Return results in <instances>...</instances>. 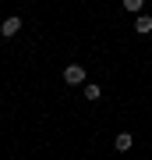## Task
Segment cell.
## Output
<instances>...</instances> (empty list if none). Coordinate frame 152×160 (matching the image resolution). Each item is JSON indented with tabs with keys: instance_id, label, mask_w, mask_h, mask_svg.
Here are the masks:
<instances>
[{
	"instance_id": "8992f818",
	"label": "cell",
	"mask_w": 152,
	"mask_h": 160,
	"mask_svg": "<svg viewBox=\"0 0 152 160\" xmlns=\"http://www.w3.org/2000/svg\"><path fill=\"white\" fill-rule=\"evenodd\" d=\"M141 7H145V0H124V11L131 14H141Z\"/></svg>"
},
{
	"instance_id": "5b68a950",
	"label": "cell",
	"mask_w": 152,
	"mask_h": 160,
	"mask_svg": "<svg viewBox=\"0 0 152 160\" xmlns=\"http://www.w3.org/2000/svg\"><path fill=\"white\" fill-rule=\"evenodd\" d=\"M135 32L138 36H149L152 32V18L149 14H135Z\"/></svg>"
},
{
	"instance_id": "7a4b0ae2",
	"label": "cell",
	"mask_w": 152,
	"mask_h": 160,
	"mask_svg": "<svg viewBox=\"0 0 152 160\" xmlns=\"http://www.w3.org/2000/svg\"><path fill=\"white\" fill-rule=\"evenodd\" d=\"M64 82L67 86H85V68L81 64H67L64 68Z\"/></svg>"
},
{
	"instance_id": "3957f363",
	"label": "cell",
	"mask_w": 152,
	"mask_h": 160,
	"mask_svg": "<svg viewBox=\"0 0 152 160\" xmlns=\"http://www.w3.org/2000/svg\"><path fill=\"white\" fill-rule=\"evenodd\" d=\"M81 92H85V100H89V103H99V100H103V86H99V82H85Z\"/></svg>"
},
{
	"instance_id": "277c9868",
	"label": "cell",
	"mask_w": 152,
	"mask_h": 160,
	"mask_svg": "<svg viewBox=\"0 0 152 160\" xmlns=\"http://www.w3.org/2000/svg\"><path fill=\"white\" fill-rule=\"evenodd\" d=\"M131 146H135V135H131V132H120V135L113 139V149H117V153H127Z\"/></svg>"
},
{
	"instance_id": "6da1fadb",
	"label": "cell",
	"mask_w": 152,
	"mask_h": 160,
	"mask_svg": "<svg viewBox=\"0 0 152 160\" xmlns=\"http://www.w3.org/2000/svg\"><path fill=\"white\" fill-rule=\"evenodd\" d=\"M21 18H18V14H11V18H4V22H0V36H4V39H11V36H18V32H21Z\"/></svg>"
}]
</instances>
